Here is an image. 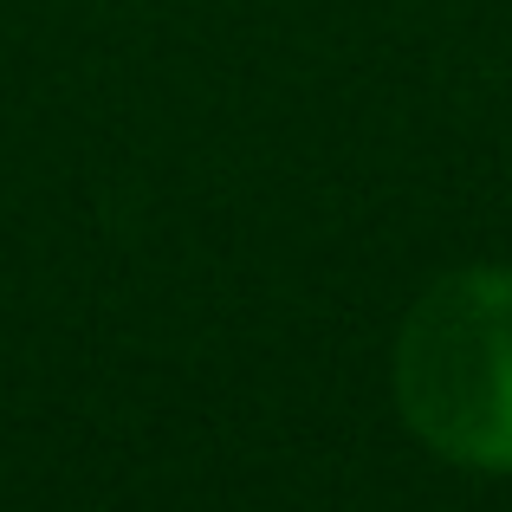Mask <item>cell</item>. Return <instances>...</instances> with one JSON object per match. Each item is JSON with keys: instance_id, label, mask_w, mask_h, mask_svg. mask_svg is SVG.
<instances>
[{"instance_id": "6da1fadb", "label": "cell", "mask_w": 512, "mask_h": 512, "mask_svg": "<svg viewBox=\"0 0 512 512\" xmlns=\"http://www.w3.org/2000/svg\"><path fill=\"white\" fill-rule=\"evenodd\" d=\"M396 402L435 454L512 474V266H467L415 299Z\"/></svg>"}]
</instances>
